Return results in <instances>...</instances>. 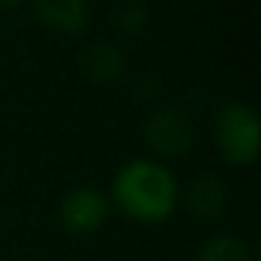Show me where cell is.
<instances>
[{
  "instance_id": "cell-1",
  "label": "cell",
  "mask_w": 261,
  "mask_h": 261,
  "mask_svg": "<svg viewBox=\"0 0 261 261\" xmlns=\"http://www.w3.org/2000/svg\"><path fill=\"white\" fill-rule=\"evenodd\" d=\"M108 197L125 218L154 225L174 215L179 185L167 164L156 159H130L115 172Z\"/></svg>"
},
{
  "instance_id": "cell-2",
  "label": "cell",
  "mask_w": 261,
  "mask_h": 261,
  "mask_svg": "<svg viewBox=\"0 0 261 261\" xmlns=\"http://www.w3.org/2000/svg\"><path fill=\"white\" fill-rule=\"evenodd\" d=\"M213 141L230 167H251L261 151V123L251 105L225 102L213 115Z\"/></svg>"
},
{
  "instance_id": "cell-3",
  "label": "cell",
  "mask_w": 261,
  "mask_h": 261,
  "mask_svg": "<svg viewBox=\"0 0 261 261\" xmlns=\"http://www.w3.org/2000/svg\"><path fill=\"white\" fill-rule=\"evenodd\" d=\"M144 136L159 159H179L195 144V125L179 108H159L146 118Z\"/></svg>"
},
{
  "instance_id": "cell-4",
  "label": "cell",
  "mask_w": 261,
  "mask_h": 261,
  "mask_svg": "<svg viewBox=\"0 0 261 261\" xmlns=\"http://www.w3.org/2000/svg\"><path fill=\"white\" fill-rule=\"evenodd\" d=\"M110 197L97 187H72L62 195L57 215L64 230L74 236H90L105 225L110 218Z\"/></svg>"
},
{
  "instance_id": "cell-5",
  "label": "cell",
  "mask_w": 261,
  "mask_h": 261,
  "mask_svg": "<svg viewBox=\"0 0 261 261\" xmlns=\"http://www.w3.org/2000/svg\"><path fill=\"white\" fill-rule=\"evenodd\" d=\"M34 13L49 31L74 36L90 21V0H34Z\"/></svg>"
},
{
  "instance_id": "cell-6",
  "label": "cell",
  "mask_w": 261,
  "mask_h": 261,
  "mask_svg": "<svg viewBox=\"0 0 261 261\" xmlns=\"http://www.w3.org/2000/svg\"><path fill=\"white\" fill-rule=\"evenodd\" d=\"M185 205L195 218L202 220L220 218L228 207V190L215 177H197L185 190Z\"/></svg>"
},
{
  "instance_id": "cell-7",
  "label": "cell",
  "mask_w": 261,
  "mask_h": 261,
  "mask_svg": "<svg viewBox=\"0 0 261 261\" xmlns=\"http://www.w3.org/2000/svg\"><path fill=\"white\" fill-rule=\"evenodd\" d=\"M82 67H85V72H87L90 80H95V82H110V80L120 77V72L125 67V57H123V51L115 44L100 41V44H92L85 51Z\"/></svg>"
},
{
  "instance_id": "cell-8",
  "label": "cell",
  "mask_w": 261,
  "mask_h": 261,
  "mask_svg": "<svg viewBox=\"0 0 261 261\" xmlns=\"http://www.w3.org/2000/svg\"><path fill=\"white\" fill-rule=\"evenodd\" d=\"M197 261H253V251L241 236L220 233L200 248Z\"/></svg>"
},
{
  "instance_id": "cell-9",
  "label": "cell",
  "mask_w": 261,
  "mask_h": 261,
  "mask_svg": "<svg viewBox=\"0 0 261 261\" xmlns=\"http://www.w3.org/2000/svg\"><path fill=\"white\" fill-rule=\"evenodd\" d=\"M144 23H146V13H144L141 8H136V6L125 8V11L120 13V18H118V26H120L125 34H136V31H141Z\"/></svg>"
},
{
  "instance_id": "cell-10",
  "label": "cell",
  "mask_w": 261,
  "mask_h": 261,
  "mask_svg": "<svg viewBox=\"0 0 261 261\" xmlns=\"http://www.w3.org/2000/svg\"><path fill=\"white\" fill-rule=\"evenodd\" d=\"M23 0H0V8H18Z\"/></svg>"
},
{
  "instance_id": "cell-11",
  "label": "cell",
  "mask_w": 261,
  "mask_h": 261,
  "mask_svg": "<svg viewBox=\"0 0 261 261\" xmlns=\"http://www.w3.org/2000/svg\"><path fill=\"white\" fill-rule=\"evenodd\" d=\"M130 3H139V0H130Z\"/></svg>"
}]
</instances>
